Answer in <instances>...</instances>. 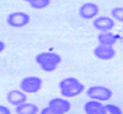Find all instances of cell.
<instances>
[{
    "instance_id": "9c48e42d",
    "label": "cell",
    "mask_w": 123,
    "mask_h": 114,
    "mask_svg": "<svg viewBox=\"0 0 123 114\" xmlns=\"http://www.w3.org/2000/svg\"><path fill=\"white\" fill-rule=\"evenodd\" d=\"M6 99H7V101L11 106H18L26 102L27 95L25 93H23L21 90L14 89L8 92V94L6 95Z\"/></svg>"
},
{
    "instance_id": "8992f818",
    "label": "cell",
    "mask_w": 123,
    "mask_h": 114,
    "mask_svg": "<svg viewBox=\"0 0 123 114\" xmlns=\"http://www.w3.org/2000/svg\"><path fill=\"white\" fill-rule=\"evenodd\" d=\"M100 9L97 4L91 2L84 3L79 8V16L84 20H90L97 17Z\"/></svg>"
},
{
    "instance_id": "9a60e30c",
    "label": "cell",
    "mask_w": 123,
    "mask_h": 114,
    "mask_svg": "<svg viewBox=\"0 0 123 114\" xmlns=\"http://www.w3.org/2000/svg\"><path fill=\"white\" fill-rule=\"evenodd\" d=\"M112 18L115 19L118 22L123 23V7H115L110 11Z\"/></svg>"
},
{
    "instance_id": "2e32d148",
    "label": "cell",
    "mask_w": 123,
    "mask_h": 114,
    "mask_svg": "<svg viewBox=\"0 0 123 114\" xmlns=\"http://www.w3.org/2000/svg\"><path fill=\"white\" fill-rule=\"evenodd\" d=\"M106 114H122V111L119 106H115V105L108 104L104 105Z\"/></svg>"
},
{
    "instance_id": "4fadbf2b",
    "label": "cell",
    "mask_w": 123,
    "mask_h": 114,
    "mask_svg": "<svg viewBox=\"0 0 123 114\" xmlns=\"http://www.w3.org/2000/svg\"><path fill=\"white\" fill-rule=\"evenodd\" d=\"M17 114H37L39 112V107L32 103H23L18 106H16Z\"/></svg>"
},
{
    "instance_id": "7a4b0ae2",
    "label": "cell",
    "mask_w": 123,
    "mask_h": 114,
    "mask_svg": "<svg viewBox=\"0 0 123 114\" xmlns=\"http://www.w3.org/2000/svg\"><path fill=\"white\" fill-rule=\"evenodd\" d=\"M60 54L52 51H43L35 56V62L42 70L46 72H53L61 63Z\"/></svg>"
},
{
    "instance_id": "e0dca14e",
    "label": "cell",
    "mask_w": 123,
    "mask_h": 114,
    "mask_svg": "<svg viewBox=\"0 0 123 114\" xmlns=\"http://www.w3.org/2000/svg\"><path fill=\"white\" fill-rule=\"evenodd\" d=\"M40 114H64V113L58 112V111L54 110L53 108L47 106V107H44L43 109L40 112Z\"/></svg>"
},
{
    "instance_id": "ac0fdd59",
    "label": "cell",
    "mask_w": 123,
    "mask_h": 114,
    "mask_svg": "<svg viewBox=\"0 0 123 114\" xmlns=\"http://www.w3.org/2000/svg\"><path fill=\"white\" fill-rule=\"evenodd\" d=\"M0 114H11V111L6 106L0 105Z\"/></svg>"
},
{
    "instance_id": "277c9868",
    "label": "cell",
    "mask_w": 123,
    "mask_h": 114,
    "mask_svg": "<svg viewBox=\"0 0 123 114\" xmlns=\"http://www.w3.org/2000/svg\"><path fill=\"white\" fill-rule=\"evenodd\" d=\"M43 81L38 76H28L20 82V89L25 94H35L41 90Z\"/></svg>"
},
{
    "instance_id": "7c38bea8",
    "label": "cell",
    "mask_w": 123,
    "mask_h": 114,
    "mask_svg": "<svg viewBox=\"0 0 123 114\" xmlns=\"http://www.w3.org/2000/svg\"><path fill=\"white\" fill-rule=\"evenodd\" d=\"M119 40V36L111 32H100L97 34V41L100 45L113 46Z\"/></svg>"
},
{
    "instance_id": "ba28073f",
    "label": "cell",
    "mask_w": 123,
    "mask_h": 114,
    "mask_svg": "<svg viewBox=\"0 0 123 114\" xmlns=\"http://www.w3.org/2000/svg\"><path fill=\"white\" fill-rule=\"evenodd\" d=\"M93 26L97 30L100 32H109L115 27V22L113 18H111L109 16H102L94 19Z\"/></svg>"
},
{
    "instance_id": "52a82bcc",
    "label": "cell",
    "mask_w": 123,
    "mask_h": 114,
    "mask_svg": "<svg viewBox=\"0 0 123 114\" xmlns=\"http://www.w3.org/2000/svg\"><path fill=\"white\" fill-rule=\"evenodd\" d=\"M94 56L100 60H110L115 56V50L113 46L100 45L96 46L93 50Z\"/></svg>"
},
{
    "instance_id": "3957f363",
    "label": "cell",
    "mask_w": 123,
    "mask_h": 114,
    "mask_svg": "<svg viewBox=\"0 0 123 114\" xmlns=\"http://www.w3.org/2000/svg\"><path fill=\"white\" fill-rule=\"evenodd\" d=\"M87 96L90 99L99 101H108L112 98L113 92L104 86H92L87 89Z\"/></svg>"
},
{
    "instance_id": "30bf717a",
    "label": "cell",
    "mask_w": 123,
    "mask_h": 114,
    "mask_svg": "<svg viewBox=\"0 0 123 114\" xmlns=\"http://www.w3.org/2000/svg\"><path fill=\"white\" fill-rule=\"evenodd\" d=\"M48 106L58 112H62V113H66L71 110L72 105L68 100L62 99V98H54L52 99L48 103Z\"/></svg>"
},
{
    "instance_id": "d6986e66",
    "label": "cell",
    "mask_w": 123,
    "mask_h": 114,
    "mask_svg": "<svg viewBox=\"0 0 123 114\" xmlns=\"http://www.w3.org/2000/svg\"><path fill=\"white\" fill-rule=\"evenodd\" d=\"M5 48V44L2 40H0V52H2Z\"/></svg>"
},
{
    "instance_id": "8fae6325",
    "label": "cell",
    "mask_w": 123,
    "mask_h": 114,
    "mask_svg": "<svg viewBox=\"0 0 123 114\" xmlns=\"http://www.w3.org/2000/svg\"><path fill=\"white\" fill-rule=\"evenodd\" d=\"M84 110L86 114H106L104 105L97 100H90L86 102Z\"/></svg>"
},
{
    "instance_id": "ffe728a7",
    "label": "cell",
    "mask_w": 123,
    "mask_h": 114,
    "mask_svg": "<svg viewBox=\"0 0 123 114\" xmlns=\"http://www.w3.org/2000/svg\"><path fill=\"white\" fill-rule=\"evenodd\" d=\"M23 1H25V2H28L29 4H30V3H32L33 1H35V0H23Z\"/></svg>"
},
{
    "instance_id": "6da1fadb",
    "label": "cell",
    "mask_w": 123,
    "mask_h": 114,
    "mask_svg": "<svg viewBox=\"0 0 123 114\" xmlns=\"http://www.w3.org/2000/svg\"><path fill=\"white\" fill-rule=\"evenodd\" d=\"M60 94L66 98H73L78 96L84 92V84L75 77H66L62 79L59 83Z\"/></svg>"
},
{
    "instance_id": "5b68a950",
    "label": "cell",
    "mask_w": 123,
    "mask_h": 114,
    "mask_svg": "<svg viewBox=\"0 0 123 114\" xmlns=\"http://www.w3.org/2000/svg\"><path fill=\"white\" fill-rule=\"evenodd\" d=\"M30 22V16L23 11H16L10 13L6 19V23L11 28H23Z\"/></svg>"
},
{
    "instance_id": "5bb4252c",
    "label": "cell",
    "mask_w": 123,
    "mask_h": 114,
    "mask_svg": "<svg viewBox=\"0 0 123 114\" xmlns=\"http://www.w3.org/2000/svg\"><path fill=\"white\" fill-rule=\"evenodd\" d=\"M51 4V0H35L32 3H30V6L35 10H42L49 6Z\"/></svg>"
}]
</instances>
